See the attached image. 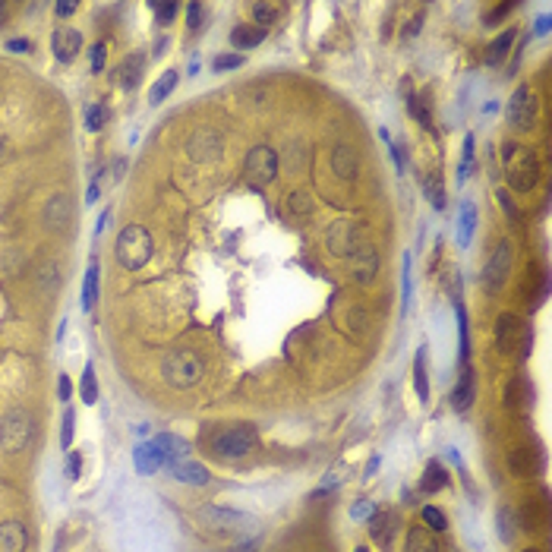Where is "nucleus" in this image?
<instances>
[{"mask_svg": "<svg viewBox=\"0 0 552 552\" xmlns=\"http://www.w3.org/2000/svg\"><path fill=\"white\" fill-rule=\"evenodd\" d=\"M499 202H502V208H505V212H508V215H511V218H517V212H515V205H511V199H508V196H505V190H499Z\"/></svg>", "mask_w": 552, "mask_h": 552, "instance_id": "57", "label": "nucleus"}, {"mask_svg": "<svg viewBox=\"0 0 552 552\" xmlns=\"http://www.w3.org/2000/svg\"><path fill=\"white\" fill-rule=\"evenodd\" d=\"M139 76H143V57L133 54V57L124 60V66H120V85H124V89H136Z\"/></svg>", "mask_w": 552, "mask_h": 552, "instance_id": "31", "label": "nucleus"}, {"mask_svg": "<svg viewBox=\"0 0 552 552\" xmlns=\"http://www.w3.org/2000/svg\"><path fill=\"white\" fill-rule=\"evenodd\" d=\"M549 32V16H540L536 19V35H546Z\"/></svg>", "mask_w": 552, "mask_h": 552, "instance_id": "58", "label": "nucleus"}, {"mask_svg": "<svg viewBox=\"0 0 552 552\" xmlns=\"http://www.w3.org/2000/svg\"><path fill=\"white\" fill-rule=\"evenodd\" d=\"M470 167H474V136H464V152H461V164H457V180H467Z\"/></svg>", "mask_w": 552, "mask_h": 552, "instance_id": "39", "label": "nucleus"}, {"mask_svg": "<svg viewBox=\"0 0 552 552\" xmlns=\"http://www.w3.org/2000/svg\"><path fill=\"white\" fill-rule=\"evenodd\" d=\"M354 552H369V549H366V546H356V549H354Z\"/></svg>", "mask_w": 552, "mask_h": 552, "instance_id": "60", "label": "nucleus"}, {"mask_svg": "<svg viewBox=\"0 0 552 552\" xmlns=\"http://www.w3.org/2000/svg\"><path fill=\"white\" fill-rule=\"evenodd\" d=\"M505 117L515 130H530L534 126V117H536V95L530 85H517L515 95L508 98V107H505Z\"/></svg>", "mask_w": 552, "mask_h": 552, "instance_id": "7", "label": "nucleus"}, {"mask_svg": "<svg viewBox=\"0 0 552 552\" xmlns=\"http://www.w3.org/2000/svg\"><path fill=\"white\" fill-rule=\"evenodd\" d=\"M253 23L259 29H268L272 23H278V6L272 4H253Z\"/></svg>", "mask_w": 552, "mask_h": 552, "instance_id": "36", "label": "nucleus"}, {"mask_svg": "<svg viewBox=\"0 0 552 552\" xmlns=\"http://www.w3.org/2000/svg\"><path fill=\"white\" fill-rule=\"evenodd\" d=\"M474 227H476V205H474V202H464V205H461V218H457V244L467 246L470 237H474Z\"/></svg>", "mask_w": 552, "mask_h": 552, "instance_id": "25", "label": "nucleus"}, {"mask_svg": "<svg viewBox=\"0 0 552 552\" xmlns=\"http://www.w3.org/2000/svg\"><path fill=\"white\" fill-rule=\"evenodd\" d=\"M155 442H158L161 455H164V464H177L190 457V442L180 439V436H158Z\"/></svg>", "mask_w": 552, "mask_h": 552, "instance_id": "19", "label": "nucleus"}, {"mask_svg": "<svg viewBox=\"0 0 552 552\" xmlns=\"http://www.w3.org/2000/svg\"><path fill=\"white\" fill-rule=\"evenodd\" d=\"M98 300V262H92L89 272H85V287H83V306L92 309Z\"/></svg>", "mask_w": 552, "mask_h": 552, "instance_id": "33", "label": "nucleus"}, {"mask_svg": "<svg viewBox=\"0 0 552 552\" xmlns=\"http://www.w3.org/2000/svg\"><path fill=\"white\" fill-rule=\"evenodd\" d=\"M420 521H423V527H429L433 534H439V530H445L448 527V521H445V515H442L436 505H426V508L420 511Z\"/></svg>", "mask_w": 552, "mask_h": 552, "instance_id": "35", "label": "nucleus"}, {"mask_svg": "<svg viewBox=\"0 0 552 552\" xmlns=\"http://www.w3.org/2000/svg\"><path fill=\"white\" fill-rule=\"evenodd\" d=\"M332 164H335V174L338 177H354L356 174V152L351 149V145H338L335 149V155H332Z\"/></svg>", "mask_w": 552, "mask_h": 552, "instance_id": "24", "label": "nucleus"}, {"mask_svg": "<svg viewBox=\"0 0 552 552\" xmlns=\"http://www.w3.org/2000/svg\"><path fill=\"white\" fill-rule=\"evenodd\" d=\"M51 48L60 64H73L79 57V51H83V35L76 29H70V25H60L51 38Z\"/></svg>", "mask_w": 552, "mask_h": 552, "instance_id": "10", "label": "nucleus"}, {"mask_svg": "<svg viewBox=\"0 0 552 552\" xmlns=\"http://www.w3.org/2000/svg\"><path fill=\"white\" fill-rule=\"evenodd\" d=\"M79 395H83L85 404L98 401V382H95V366H92V363L83 369V385H79Z\"/></svg>", "mask_w": 552, "mask_h": 552, "instance_id": "34", "label": "nucleus"}, {"mask_svg": "<svg viewBox=\"0 0 552 552\" xmlns=\"http://www.w3.org/2000/svg\"><path fill=\"white\" fill-rule=\"evenodd\" d=\"M0 158H4V143H0Z\"/></svg>", "mask_w": 552, "mask_h": 552, "instance_id": "61", "label": "nucleus"}, {"mask_svg": "<svg viewBox=\"0 0 552 552\" xmlns=\"http://www.w3.org/2000/svg\"><path fill=\"white\" fill-rule=\"evenodd\" d=\"M502 164H505V177L515 186L517 193H530L540 184V161L536 155L521 143H505L502 145Z\"/></svg>", "mask_w": 552, "mask_h": 552, "instance_id": "1", "label": "nucleus"}, {"mask_svg": "<svg viewBox=\"0 0 552 552\" xmlns=\"http://www.w3.org/2000/svg\"><path fill=\"white\" fill-rule=\"evenodd\" d=\"M199 521L212 530H246L256 524L250 515H240V511H234V508H218V505L199 508Z\"/></svg>", "mask_w": 552, "mask_h": 552, "instance_id": "9", "label": "nucleus"}, {"mask_svg": "<svg viewBox=\"0 0 552 552\" xmlns=\"http://www.w3.org/2000/svg\"><path fill=\"white\" fill-rule=\"evenodd\" d=\"M133 457H136V467H139V474H145V476H152V474H158L161 467H164V455H161V448H158V442H145V445H139L136 452H133Z\"/></svg>", "mask_w": 552, "mask_h": 552, "instance_id": "14", "label": "nucleus"}, {"mask_svg": "<svg viewBox=\"0 0 552 552\" xmlns=\"http://www.w3.org/2000/svg\"><path fill=\"white\" fill-rule=\"evenodd\" d=\"M508 272H511V244H502L493 250L489 256L486 268H483V287H486V294H499L505 287V281H508Z\"/></svg>", "mask_w": 552, "mask_h": 552, "instance_id": "8", "label": "nucleus"}, {"mask_svg": "<svg viewBox=\"0 0 552 552\" xmlns=\"http://www.w3.org/2000/svg\"><path fill=\"white\" fill-rule=\"evenodd\" d=\"M505 404H508L511 410L530 407V404H534V388H530L524 379H511L508 388H505Z\"/></svg>", "mask_w": 552, "mask_h": 552, "instance_id": "22", "label": "nucleus"}, {"mask_svg": "<svg viewBox=\"0 0 552 552\" xmlns=\"http://www.w3.org/2000/svg\"><path fill=\"white\" fill-rule=\"evenodd\" d=\"M423 186H426V196H429V202H433V208H439V212H442V208H445V190H442V180L433 174V177H426V184H423Z\"/></svg>", "mask_w": 552, "mask_h": 552, "instance_id": "40", "label": "nucleus"}, {"mask_svg": "<svg viewBox=\"0 0 552 552\" xmlns=\"http://www.w3.org/2000/svg\"><path fill=\"white\" fill-rule=\"evenodd\" d=\"M291 208L294 212H309V208H313V202H309V193H294L291 196Z\"/></svg>", "mask_w": 552, "mask_h": 552, "instance_id": "50", "label": "nucleus"}, {"mask_svg": "<svg viewBox=\"0 0 552 552\" xmlns=\"http://www.w3.org/2000/svg\"><path fill=\"white\" fill-rule=\"evenodd\" d=\"M104 57H107V54H104V44H92V73H101V70H104Z\"/></svg>", "mask_w": 552, "mask_h": 552, "instance_id": "49", "label": "nucleus"}, {"mask_svg": "<svg viewBox=\"0 0 552 552\" xmlns=\"http://www.w3.org/2000/svg\"><path fill=\"white\" fill-rule=\"evenodd\" d=\"M202 373H205V363H202V356L196 351H190V347H174V351H167L164 360H161V376H164L167 385H174V388L196 385L202 379Z\"/></svg>", "mask_w": 552, "mask_h": 552, "instance_id": "2", "label": "nucleus"}, {"mask_svg": "<svg viewBox=\"0 0 552 552\" xmlns=\"http://www.w3.org/2000/svg\"><path fill=\"white\" fill-rule=\"evenodd\" d=\"M395 517L392 515H385V511H379V515H369V534H373V540H382V543H388V534H392V527H388V524H392Z\"/></svg>", "mask_w": 552, "mask_h": 552, "instance_id": "32", "label": "nucleus"}, {"mask_svg": "<svg viewBox=\"0 0 552 552\" xmlns=\"http://www.w3.org/2000/svg\"><path fill=\"white\" fill-rule=\"evenodd\" d=\"M265 42V29H259V25L246 23V25H237V29L231 32V44L237 51H250V48H259V44Z\"/></svg>", "mask_w": 552, "mask_h": 552, "instance_id": "17", "label": "nucleus"}, {"mask_svg": "<svg viewBox=\"0 0 552 552\" xmlns=\"http://www.w3.org/2000/svg\"><path fill=\"white\" fill-rule=\"evenodd\" d=\"M517 335H521V319L511 313H502L496 322V341H499L502 351H511L517 344Z\"/></svg>", "mask_w": 552, "mask_h": 552, "instance_id": "15", "label": "nucleus"}, {"mask_svg": "<svg viewBox=\"0 0 552 552\" xmlns=\"http://www.w3.org/2000/svg\"><path fill=\"white\" fill-rule=\"evenodd\" d=\"M73 426H76V414L66 410V414H64V433H60V445H64V448L73 445Z\"/></svg>", "mask_w": 552, "mask_h": 552, "instance_id": "44", "label": "nucleus"}, {"mask_svg": "<svg viewBox=\"0 0 552 552\" xmlns=\"http://www.w3.org/2000/svg\"><path fill=\"white\" fill-rule=\"evenodd\" d=\"M369 515H373V502H356L354 508H351L354 521H363V517H369Z\"/></svg>", "mask_w": 552, "mask_h": 552, "instance_id": "52", "label": "nucleus"}, {"mask_svg": "<svg viewBox=\"0 0 552 552\" xmlns=\"http://www.w3.org/2000/svg\"><path fill=\"white\" fill-rule=\"evenodd\" d=\"M85 202H89V205H92V202H98V184L89 186V199H85Z\"/></svg>", "mask_w": 552, "mask_h": 552, "instance_id": "59", "label": "nucleus"}, {"mask_svg": "<svg viewBox=\"0 0 552 552\" xmlns=\"http://www.w3.org/2000/svg\"><path fill=\"white\" fill-rule=\"evenodd\" d=\"M29 546V534L19 521H4L0 524V552H25Z\"/></svg>", "mask_w": 552, "mask_h": 552, "instance_id": "13", "label": "nucleus"}, {"mask_svg": "<svg viewBox=\"0 0 552 552\" xmlns=\"http://www.w3.org/2000/svg\"><path fill=\"white\" fill-rule=\"evenodd\" d=\"M152 234L145 231L143 224H126L124 231L117 234V244H114V253H117V262L124 268H130V272H136V268H143L145 262L152 259Z\"/></svg>", "mask_w": 552, "mask_h": 552, "instance_id": "3", "label": "nucleus"}, {"mask_svg": "<svg viewBox=\"0 0 552 552\" xmlns=\"http://www.w3.org/2000/svg\"><path fill=\"white\" fill-rule=\"evenodd\" d=\"M278 174V155L268 145H256V149L246 155V180H250L253 190H265L268 184Z\"/></svg>", "mask_w": 552, "mask_h": 552, "instance_id": "5", "label": "nucleus"}, {"mask_svg": "<svg viewBox=\"0 0 552 552\" xmlns=\"http://www.w3.org/2000/svg\"><path fill=\"white\" fill-rule=\"evenodd\" d=\"M186 19H190V29L196 32L199 25H202V6H199V4H190V6H186Z\"/></svg>", "mask_w": 552, "mask_h": 552, "instance_id": "51", "label": "nucleus"}, {"mask_svg": "<svg viewBox=\"0 0 552 552\" xmlns=\"http://www.w3.org/2000/svg\"><path fill=\"white\" fill-rule=\"evenodd\" d=\"M152 13L158 16V23H171L177 19V4H152Z\"/></svg>", "mask_w": 552, "mask_h": 552, "instance_id": "46", "label": "nucleus"}, {"mask_svg": "<svg viewBox=\"0 0 552 552\" xmlns=\"http://www.w3.org/2000/svg\"><path fill=\"white\" fill-rule=\"evenodd\" d=\"M54 10H57L60 19H66V16H73V13H76V4H57Z\"/></svg>", "mask_w": 552, "mask_h": 552, "instance_id": "55", "label": "nucleus"}, {"mask_svg": "<svg viewBox=\"0 0 552 552\" xmlns=\"http://www.w3.org/2000/svg\"><path fill=\"white\" fill-rule=\"evenodd\" d=\"M328 244H332V250L335 253H341V256H347V253H360L363 246H360V227H354L351 221H341V224H335V231L328 234Z\"/></svg>", "mask_w": 552, "mask_h": 552, "instance_id": "11", "label": "nucleus"}, {"mask_svg": "<svg viewBox=\"0 0 552 552\" xmlns=\"http://www.w3.org/2000/svg\"><path fill=\"white\" fill-rule=\"evenodd\" d=\"M57 395H60V401H70V395H73L70 376H60V382H57Z\"/></svg>", "mask_w": 552, "mask_h": 552, "instance_id": "54", "label": "nucleus"}, {"mask_svg": "<svg viewBox=\"0 0 552 552\" xmlns=\"http://www.w3.org/2000/svg\"><path fill=\"white\" fill-rule=\"evenodd\" d=\"M511 470H515L517 476H530L536 470V455L530 452V448H517V452H511Z\"/></svg>", "mask_w": 552, "mask_h": 552, "instance_id": "30", "label": "nucleus"}, {"mask_svg": "<svg viewBox=\"0 0 552 552\" xmlns=\"http://www.w3.org/2000/svg\"><path fill=\"white\" fill-rule=\"evenodd\" d=\"M515 35L517 32L515 29H505L499 38H496L493 44H489V51H486V64H502L505 57H508V51H511V44H515Z\"/></svg>", "mask_w": 552, "mask_h": 552, "instance_id": "26", "label": "nucleus"}, {"mask_svg": "<svg viewBox=\"0 0 552 552\" xmlns=\"http://www.w3.org/2000/svg\"><path fill=\"white\" fill-rule=\"evenodd\" d=\"M6 48H10L13 54H25V51H32V42H29V38H10Z\"/></svg>", "mask_w": 552, "mask_h": 552, "instance_id": "53", "label": "nucleus"}, {"mask_svg": "<svg viewBox=\"0 0 552 552\" xmlns=\"http://www.w3.org/2000/svg\"><path fill=\"white\" fill-rule=\"evenodd\" d=\"M70 212H73L70 196H54L48 202V208H44V221H48L51 227H64L66 221H70Z\"/></svg>", "mask_w": 552, "mask_h": 552, "instance_id": "23", "label": "nucleus"}, {"mask_svg": "<svg viewBox=\"0 0 552 552\" xmlns=\"http://www.w3.org/2000/svg\"><path fill=\"white\" fill-rule=\"evenodd\" d=\"M401 287H404V313L410 309V256H404V278H401Z\"/></svg>", "mask_w": 552, "mask_h": 552, "instance_id": "48", "label": "nucleus"}, {"mask_svg": "<svg viewBox=\"0 0 552 552\" xmlns=\"http://www.w3.org/2000/svg\"><path fill=\"white\" fill-rule=\"evenodd\" d=\"M457 332H461V363H467V356H470V332H467V313H464L461 303H457Z\"/></svg>", "mask_w": 552, "mask_h": 552, "instance_id": "41", "label": "nucleus"}, {"mask_svg": "<svg viewBox=\"0 0 552 552\" xmlns=\"http://www.w3.org/2000/svg\"><path fill=\"white\" fill-rule=\"evenodd\" d=\"M474 395H476L474 369H467V366H464V373H461V382H457V385H455V392H452V407H455V410H467L470 404H474Z\"/></svg>", "mask_w": 552, "mask_h": 552, "instance_id": "18", "label": "nucleus"}, {"mask_svg": "<svg viewBox=\"0 0 552 552\" xmlns=\"http://www.w3.org/2000/svg\"><path fill=\"white\" fill-rule=\"evenodd\" d=\"M511 10H515V4H496L493 10L486 13V25H499V23H502L505 16H508Z\"/></svg>", "mask_w": 552, "mask_h": 552, "instance_id": "45", "label": "nucleus"}, {"mask_svg": "<svg viewBox=\"0 0 552 552\" xmlns=\"http://www.w3.org/2000/svg\"><path fill=\"white\" fill-rule=\"evenodd\" d=\"M0 16H4V10H0Z\"/></svg>", "mask_w": 552, "mask_h": 552, "instance_id": "63", "label": "nucleus"}, {"mask_svg": "<svg viewBox=\"0 0 552 552\" xmlns=\"http://www.w3.org/2000/svg\"><path fill=\"white\" fill-rule=\"evenodd\" d=\"M104 124H107V107L92 104L89 111H85V130H89V133H98Z\"/></svg>", "mask_w": 552, "mask_h": 552, "instance_id": "42", "label": "nucleus"}, {"mask_svg": "<svg viewBox=\"0 0 552 552\" xmlns=\"http://www.w3.org/2000/svg\"><path fill=\"white\" fill-rule=\"evenodd\" d=\"M407 552H439V540L429 527L416 524V527L407 530Z\"/></svg>", "mask_w": 552, "mask_h": 552, "instance_id": "21", "label": "nucleus"}, {"mask_svg": "<svg viewBox=\"0 0 552 552\" xmlns=\"http://www.w3.org/2000/svg\"><path fill=\"white\" fill-rule=\"evenodd\" d=\"M212 448H215V455H221V457H244L246 452L256 448V429L250 426V423H240V426H234V429H224L221 436H215Z\"/></svg>", "mask_w": 552, "mask_h": 552, "instance_id": "6", "label": "nucleus"}, {"mask_svg": "<svg viewBox=\"0 0 552 552\" xmlns=\"http://www.w3.org/2000/svg\"><path fill=\"white\" fill-rule=\"evenodd\" d=\"M376 265H379V262H376V253L369 250V246H363L360 253L354 256V268H356V278L360 281H369L376 275Z\"/></svg>", "mask_w": 552, "mask_h": 552, "instance_id": "29", "label": "nucleus"}, {"mask_svg": "<svg viewBox=\"0 0 552 552\" xmlns=\"http://www.w3.org/2000/svg\"><path fill=\"white\" fill-rule=\"evenodd\" d=\"M32 436H35V420H32L29 410H6L4 420H0V448L10 455H19L32 445Z\"/></svg>", "mask_w": 552, "mask_h": 552, "instance_id": "4", "label": "nucleus"}, {"mask_svg": "<svg viewBox=\"0 0 552 552\" xmlns=\"http://www.w3.org/2000/svg\"><path fill=\"white\" fill-rule=\"evenodd\" d=\"M174 89H177V70H164V73L158 76V83L152 85V95H149V101H152V104H161V101L171 95Z\"/></svg>", "mask_w": 552, "mask_h": 552, "instance_id": "27", "label": "nucleus"}, {"mask_svg": "<svg viewBox=\"0 0 552 552\" xmlns=\"http://www.w3.org/2000/svg\"><path fill=\"white\" fill-rule=\"evenodd\" d=\"M171 474L177 476L180 483H190V486H205L208 483V470L202 467V464H196V461H177V464H171Z\"/></svg>", "mask_w": 552, "mask_h": 552, "instance_id": "16", "label": "nucleus"}, {"mask_svg": "<svg viewBox=\"0 0 552 552\" xmlns=\"http://www.w3.org/2000/svg\"><path fill=\"white\" fill-rule=\"evenodd\" d=\"M496 521H499V540L502 543L515 540V511H511V508H499Z\"/></svg>", "mask_w": 552, "mask_h": 552, "instance_id": "37", "label": "nucleus"}, {"mask_svg": "<svg viewBox=\"0 0 552 552\" xmlns=\"http://www.w3.org/2000/svg\"><path fill=\"white\" fill-rule=\"evenodd\" d=\"M521 552H540V549H521Z\"/></svg>", "mask_w": 552, "mask_h": 552, "instance_id": "62", "label": "nucleus"}, {"mask_svg": "<svg viewBox=\"0 0 552 552\" xmlns=\"http://www.w3.org/2000/svg\"><path fill=\"white\" fill-rule=\"evenodd\" d=\"M79 470H83V457H79V452H70V457H66V480L76 483Z\"/></svg>", "mask_w": 552, "mask_h": 552, "instance_id": "47", "label": "nucleus"}, {"mask_svg": "<svg viewBox=\"0 0 552 552\" xmlns=\"http://www.w3.org/2000/svg\"><path fill=\"white\" fill-rule=\"evenodd\" d=\"M448 486V474H445V467H442L439 461H429L426 467H423V480H420V493H426V496H436L439 489H445Z\"/></svg>", "mask_w": 552, "mask_h": 552, "instance_id": "20", "label": "nucleus"}, {"mask_svg": "<svg viewBox=\"0 0 552 552\" xmlns=\"http://www.w3.org/2000/svg\"><path fill=\"white\" fill-rule=\"evenodd\" d=\"M414 376H416V395L420 401H429V379H426V347L416 351V360H414Z\"/></svg>", "mask_w": 552, "mask_h": 552, "instance_id": "28", "label": "nucleus"}, {"mask_svg": "<svg viewBox=\"0 0 552 552\" xmlns=\"http://www.w3.org/2000/svg\"><path fill=\"white\" fill-rule=\"evenodd\" d=\"M407 107H410V114H414L423 126H429V120H433V111H429V95L407 98Z\"/></svg>", "mask_w": 552, "mask_h": 552, "instance_id": "38", "label": "nucleus"}, {"mask_svg": "<svg viewBox=\"0 0 552 552\" xmlns=\"http://www.w3.org/2000/svg\"><path fill=\"white\" fill-rule=\"evenodd\" d=\"M237 66H244V54H218L212 64L215 73H224V70H237Z\"/></svg>", "mask_w": 552, "mask_h": 552, "instance_id": "43", "label": "nucleus"}, {"mask_svg": "<svg viewBox=\"0 0 552 552\" xmlns=\"http://www.w3.org/2000/svg\"><path fill=\"white\" fill-rule=\"evenodd\" d=\"M388 149H392V158H395V164H398V171H404V155H401V149L392 143V139H388Z\"/></svg>", "mask_w": 552, "mask_h": 552, "instance_id": "56", "label": "nucleus"}, {"mask_svg": "<svg viewBox=\"0 0 552 552\" xmlns=\"http://www.w3.org/2000/svg\"><path fill=\"white\" fill-rule=\"evenodd\" d=\"M190 158H196V161H212V158H218L221 155V136L215 130H199V133H193V139H190Z\"/></svg>", "mask_w": 552, "mask_h": 552, "instance_id": "12", "label": "nucleus"}]
</instances>
